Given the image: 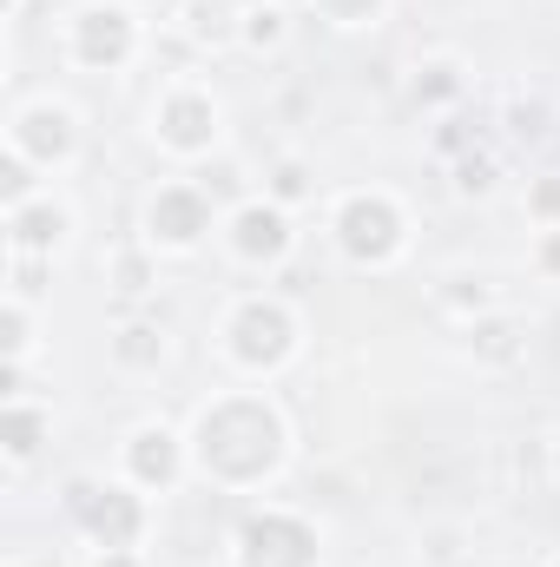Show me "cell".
<instances>
[{"mask_svg": "<svg viewBox=\"0 0 560 567\" xmlns=\"http://www.w3.org/2000/svg\"><path fill=\"white\" fill-rule=\"evenodd\" d=\"M191 482L218 488V495H265L290 468V416L271 390H211L191 410Z\"/></svg>", "mask_w": 560, "mask_h": 567, "instance_id": "obj_1", "label": "cell"}, {"mask_svg": "<svg viewBox=\"0 0 560 567\" xmlns=\"http://www.w3.org/2000/svg\"><path fill=\"white\" fill-rule=\"evenodd\" d=\"M303 350V317L278 290H238L218 310V357L238 383H271Z\"/></svg>", "mask_w": 560, "mask_h": 567, "instance_id": "obj_2", "label": "cell"}, {"mask_svg": "<svg viewBox=\"0 0 560 567\" xmlns=\"http://www.w3.org/2000/svg\"><path fill=\"white\" fill-rule=\"evenodd\" d=\"M323 231H330L336 258L356 265V271H390L416 245V218H409V205L390 185H350V192H336L330 212H323Z\"/></svg>", "mask_w": 560, "mask_h": 567, "instance_id": "obj_3", "label": "cell"}, {"mask_svg": "<svg viewBox=\"0 0 560 567\" xmlns=\"http://www.w3.org/2000/svg\"><path fill=\"white\" fill-rule=\"evenodd\" d=\"M60 515L80 528L86 548H145L152 535V495L126 475H66Z\"/></svg>", "mask_w": 560, "mask_h": 567, "instance_id": "obj_4", "label": "cell"}, {"mask_svg": "<svg viewBox=\"0 0 560 567\" xmlns=\"http://www.w3.org/2000/svg\"><path fill=\"white\" fill-rule=\"evenodd\" d=\"M152 145L178 165H205L225 152V100L205 80H165L152 100Z\"/></svg>", "mask_w": 560, "mask_h": 567, "instance_id": "obj_5", "label": "cell"}, {"mask_svg": "<svg viewBox=\"0 0 560 567\" xmlns=\"http://www.w3.org/2000/svg\"><path fill=\"white\" fill-rule=\"evenodd\" d=\"M218 218H225V205L198 178H158L139 205V245L158 258H191L218 238Z\"/></svg>", "mask_w": 560, "mask_h": 567, "instance_id": "obj_6", "label": "cell"}, {"mask_svg": "<svg viewBox=\"0 0 560 567\" xmlns=\"http://www.w3.org/2000/svg\"><path fill=\"white\" fill-rule=\"evenodd\" d=\"M60 53L80 73H126L145 53V20L126 0H86L60 27Z\"/></svg>", "mask_w": 560, "mask_h": 567, "instance_id": "obj_7", "label": "cell"}, {"mask_svg": "<svg viewBox=\"0 0 560 567\" xmlns=\"http://www.w3.org/2000/svg\"><path fill=\"white\" fill-rule=\"evenodd\" d=\"M231 567H323V528L317 515L290 502H258L231 528Z\"/></svg>", "mask_w": 560, "mask_h": 567, "instance_id": "obj_8", "label": "cell"}, {"mask_svg": "<svg viewBox=\"0 0 560 567\" xmlns=\"http://www.w3.org/2000/svg\"><path fill=\"white\" fill-rule=\"evenodd\" d=\"M218 245H225V258L238 271H278V265H290V251H297V212L278 205V198H265V192H245V198L225 205Z\"/></svg>", "mask_w": 560, "mask_h": 567, "instance_id": "obj_9", "label": "cell"}, {"mask_svg": "<svg viewBox=\"0 0 560 567\" xmlns=\"http://www.w3.org/2000/svg\"><path fill=\"white\" fill-rule=\"evenodd\" d=\"M120 475L145 495H172L191 482V435L165 416H139L120 435Z\"/></svg>", "mask_w": 560, "mask_h": 567, "instance_id": "obj_10", "label": "cell"}, {"mask_svg": "<svg viewBox=\"0 0 560 567\" xmlns=\"http://www.w3.org/2000/svg\"><path fill=\"white\" fill-rule=\"evenodd\" d=\"M7 145L20 158H33L40 172H66L80 158V113L66 100L40 93V100H27V106L7 113Z\"/></svg>", "mask_w": 560, "mask_h": 567, "instance_id": "obj_11", "label": "cell"}, {"mask_svg": "<svg viewBox=\"0 0 560 567\" xmlns=\"http://www.w3.org/2000/svg\"><path fill=\"white\" fill-rule=\"evenodd\" d=\"M0 218H7V258H60L73 245V205L53 185L13 212H0Z\"/></svg>", "mask_w": 560, "mask_h": 567, "instance_id": "obj_12", "label": "cell"}, {"mask_svg": "<svg viewBox=\"0 0 560 567\" xmlns=\"http://www.w3.org/2000/svg\"><path fill=\"white\" fill-rule=\"evenodd\" d=\"M462 100H468V60H455V53H428V60L409 66V106L435 113V120H448V113H462Z\"/></svg>", "mask_w": 560, "mask_h": 567, "instance_id": "obj_13", "label": "cell"}, {"mask_svg": "<svg viewBox=\"0 0 560 567\" xmlns=\"http://www.w3.org/2000/svg\"><path fill=\"white\" fill-rule=\"evenodd\" d=\"M462 343H468V357H475L481 370H515V363L528 357V323H521L515 310H488V317L462 323Z\"/></svg>", "mask_w": 560, "mask_h": 567, "instance_id": "obj_14", "label": "cell"}, {"mask_svg": "<svg viewBox=\"0 0 560 567\" xmlns=\"http://www.w3.org/2000/svg\"><path fill=\"white\" fill-rule=\"evenodd\" d=\"M435 310L455 317V330H462V323H475L488 310H508V303H501V290H495L488 271H442L435 278Z\"/></svg>", "mask_w": 560, "mask_h": 567, "instance_id": "obj_15", "label": "cell"}, {"mask_svg": "<svg viewBox=\"0 0 560 567\" xmlns=\"http://www.w3.org/2000/svg\"><path fill=\"white\" fill-rule=\"evenodd\" d=\"M0 435H7V468L20 475L40 449H46V435H53V410L46 403H33V396H7V416H0Z\"/></svg>", "mask_w": 560, "mask_h": 567, "instance_id": "obj_16", "label": "cell"}, {"mask_svg": "<svg viewBox=\"0 0 560 567\" xmlns=\"http://www.w3.org/2000/svg\"><path fill=\"white\" fill-rule=\"evenodd\" d=\"M106 357H113V370H120V377H152V370L165 363V330H158V323H145V317H126V323H113Z\"/></svg>", "mask_w": 560, "mask_h": 567, "instance_id": "obj_17", "label": "cell"}, {"mask_svg": "<svg viewBox=\"0 0 560 567\" xmlns=\"http://www.w3.org/2000/svg\"><path fill=\"white\" fill-rule=\"evenodd\" d=\"M265 198H278L290 212H303L310 198H317V165L303 158V152H278L271 165H265V185H258Z\"/></svg>", "mask_w": 560, "mask_h": 567, "instance_id": "obj_18", "label": "cell"}, {"mask_svg": "<svg viewBox=\"0 0 560 567\" xmlns=\"http://www.w3.org/2000/svg\"><path fill=\"white\" fill-rule=\"evenodd\" d=\"M448 192L455 198H495L501 192V152L495 145H475V152L448 158Z\"/></svg>", "mask_w": 560, "mask_h": 567, "instance_id": "obj_19", "label": "cell"}, {"mask_svg": "<svg viewBox=\"0 0 560 567\" xmlns=\"http://www.w3.org/2000/svg\"><path fill=\"white\" fill-rule=\"evenodd\" d=\"M178 20H185V40H198V47H231L245 13H238L231 0H185Z\"/></svg>", "mask_w": 560, "mask_h": 567, "instance_id": "obj_20", "label": "cell"}, {"mask_svg": "<svg viewBox=\"0 0 560 567\" xmlns=\"http://www.w3.org/2000/svg\"><path fill=\"white\" fill-rule=\"evenodd\" d=\"M238 47H245V53H283V47H290V7H283V0L245 7V20H238Z\"/></svg>", "mask_w": 560, "mask_h": 567, "instance_id": "obj_21", "label": "cell"}, {"mask_svg": "<svg viewBox=\"0 0 560 567\" xmlns=\"http://www.w3.org/2000/svg\"><path fill=\"white\" fill-rule=\"evenodd\" d=\"M106 271H113V290H120L126 303H139V297L158 290V251L126 245V251H113V258H106Z\"/></svg>", "mask_w": 560, "mask_h": 567, "instance_id": "obj_22", "label": "cell"}, {"mask_svg": "<svg viewBox=\"0 0 560 567\" xmlns=\"http://www.w3.org/2000/svg\"><path fill=\"white\" fill-rule=\"evenodd\" d=\"M0 350H7V363H33L40 323H33V303H27V297H7V303H0Z\"/></svg>", "mask_w": 560, "mask_h": 567, "instance_id": "obj_23", "label": "cell"}, {"mask_svg": "<svg viewBox=\"0 0 560 567\" xmlns=\"http://www.w3.org/2000/svg\"><path fill=\"white\" fill-rule=\"evenodd\" d=\"M40 192H46V172L7 145V152H0V212H13V205H27V198H40Z\"/></svg>", "mask_w": 560, "mask_h": 567, "instance_id": "obj_24", "label": "cell"}, {"mask_svg": "<svg viewBox=\"0 0 560 567\" xmlns=\"http://www.w3.org/2000/svg\"><path fill=\"white\" fill-rule=\"evenodd\" d=\"M390 7H396V0H310V13H317L323 27H336V33H363V27H376Z\"/></svg>", "mask_w": 560, "mask_h": 567, "instance_id": "obj_25", "label": "cell"}, {"mask_svg": "<svg viewBox=\"0 0 560 567\" xmlns=\"http://www.w3.org/2000/svg\"><path fill=\"white\" fill-rule=\"evenodd\" d=\"M521 212H528V225H535V231H554V225H560V172L528 178V198H521Z\"/></svg>", "mask_w": 560, "mask_h": 567, "instance_id": "obj_26", "label": "cell"}, {"mask_svg": "<svg viewBox=\"0 0 560 567\" xmlns=\"http://www.w3.org/2000/svg\"><path fill=\"white\" fill-rule=\"evenodd\" d=\"M475 145H481V133H475L462 113H448V120L435 126V152H442V158H462V152H475Z\"/></svg>", "mask_w": 560, "mask_h": 567, "instance_id": "obj_27", "label": "cell"}, {"mask_svg": "<svg viewBox=\"0 0 560 567\" xmlns=\"http://www.w3.org/2000/svg\"><path fill=\"white\" fill-rule=\"evenodd\" d=\"M508 133L515 140H548V106L541 100H515L508 106Z\"/></svg>", "mask_w": 560, "mask_h": 567, "instance_id": "obj_28", "label": "cell"}, {"mask_svg": "<svg viewBox=\"0 0 560 567\" xmlns=\"http://www.w3.org/2000/svg\"><path fill=\"white\" fill-rule=\"evenodd\" d=\"M528 265H535V278L560 284V225H554V231H535V245H528Z\"/></svg>", "mask_w": 560, "mask_h": 567, "instance_id": "obj_29", "label": "cell"}, {"mask_svg": "<svg viewBox=\"0 0 560 567\" xmlns=\"http://www.w3.org/2000/svg\"><path fill=\"white\" fill-rule=\"evenodd\" d=\"M93 567H145L139 548H93Z\"/></svg>", "mask_w": 560, "mask_h": 567, "instance_id": "obj_30", "label": "cell"}, {"mask_svg": "<svg viewBox=\"0 0 560 567\" xmlns=\"http://www.w3.org/2000/svg\"><path fill=\"white\" fill-rule=\"evenodd\" d=\"M548 475H554V482H560V429H554V435H548Z\"/></svg>", "mask_w": 560, "mask_h": 567, "instance_id": "obj_31", "label": "cell"}, {"mask_svg": "<svg viewBox=\"0 0 560 567\" xmlns=\"http://www.w3.org/2000/svg\"><path fill=\"white\" fill-rule=\"evenodd\" d=\"M231 7H238V13H245V7H265V0H231Z\"/></svg>", "mask_w": 560, "mask_h": 567, "instance_id": "obj_32", "label": "cell"}, {"mask_svg": "<svg viewBox=\"0 0 560 567\" xmlns=\"http://www.w3.org/2000/svg\"><path fill=\"white\" fill-rule=\"evenodd\" d=\"M20 7H27V0H7V13H20Z\"/></svg>", "mask_w": 560, "mask_h": 567, "instance_id": "obj_33", "label": "cell"}, {"mask_svg": "<svg viewBox=\"0 0 560 567\" xmlns=\"http://www.w3.org/2000/svg\"><path fill=\"white\" fill-rule=\"evenodd\" d=\"M541 567H560V555H548V561H541Z\"/></svg>", "mask_w": 560, "mask_h": 567, "instance_id": "obj_34", "label": "cell"}]
</instances>
